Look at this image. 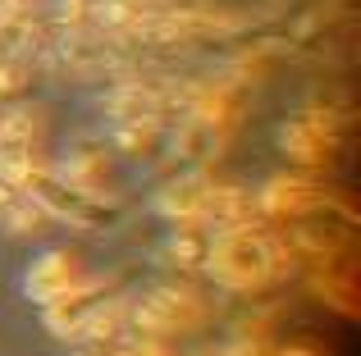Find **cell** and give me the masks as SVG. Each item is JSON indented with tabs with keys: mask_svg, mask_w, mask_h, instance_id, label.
Returning <instances> with one entry per match:
<instances>
[{
	"mask_svg": "<svg viewBox=\"0 0 361 356\" xmlns=\"http://www.w3.org/2000/svg\"><path fill=\"white\" fill-rule=\"evenodd\" d=\"M206 265H211V274L220 279L224 288L252 293V288H265L279 274V251H274V242L261 238V233L233 229V233H215Z\"/></svg>",
	"mask_w": 361,
	"mask_h": 356,
	"instance_id": "obj_1",
	"label": "cell"
},
{
	"mask_svg": "<svg viewBox=\"0 0 361 356\" xmlns=\"http://www.w3.org/2000/svg\"><path fill=\"white\" fill-rule=\"evenodd\" d=\"M197 315L202 311H197L192 293H174V288H160V293L142 297V302L133 306V324H137V333H147V338L188 329V324H197Z\"/></svg>",
	"mask_w": 361,
	"mask_h": 356,
	"instance_id": "obj_2",
	"label": "cell"
},
{
	"mask_svg": "<svg viewBox=\"0 0 361 356\" xmlns=\"http://www.w3.org/2000/svg\"><path fill=\"white\" fill-rule=\"evenodd\" d=\"M73 284H78V269H73V256H64V251H51V256H42L27 269V297L42 302V306H51Z\"/></svg>",
	"mask_w": 361,
	"mask_h": 356,
	"instance_id": "obj_3",
	"label": "cell"
},
{
	"mask_svg": "<svg viewBox=\"0 0 361 356\" xmlns=\"http://www.w3.org/2000/svg\"><path fill=\"white\" fill-rule=\"evenodd\" d=\"M320 196L311 192V183H298V178H274L270 187H265V196H261V205L270 215H302V210H311Z\"/></svg>",
	"mask_w": 361,
	"mask_h": 356,
	"instance_id": "obj_4",
	"label": "cell"
},
{
	"mask_svg": "<svg viewBox=\"0 0 361 356\" xmlns=\"http://www.w3.org/2000/svg\"><path fill=\"white\" fill-rule=\"evenodd\" d=\"M206 187H211V183H202V178H183V183H174L165 196H160V210L174 215V220H188V224H192L197 210H202Z\"/></svg>",
	"mask_w": 361,
	"mask_h": 356,
	"instance_id": "obj_5",
	"label": "cell"
},
{
	"mask_svg": "<svg viewBox=\"0 0 361 356\" xmlns=\"http://www.w3.org/2000/svg\"><path fill=\"white\" fill-rule=\"evenodd\" d=\"M283 146H288L298 160H320V155H325V146H329V137H325V128H320V124L302 119V124L283 128Z\"/></svg>",
	"mask_w": 361,
	"mask_h": 356,
	"instance_id": "obj_6",
	"label": "cell"
},
{
	"mask_svg": "<svg viewBox=\"0 0 361 356\" xmlns=\"http://www.w3.org/2000/svg\"><path fill=\"white\" fill-rule=\"evenodd\" d=\"M169 256L183 260V265H202L211 256V233L206 229H178L174 242H169Z\"/></svg>",
	"mask_w": 361,
	"mask_h": 356,
	"instance_id": "obj_7",
	"label": "cell"
},
{
	"mask_svg": "<svg viewBox=\"0 0 361 356\" xmlns=\"http://www.w3.org/2000/svg\"><path fill=\"white\" fill-rule=\"evenodd\" d=\"M23 9V0H0V18H9V14H18Z\"/></svg>",
	"mask_w": 361,
	"mask_h": 356,
	"instance_id": "obj_8",
	"label": "cell"
}]
</instances>
